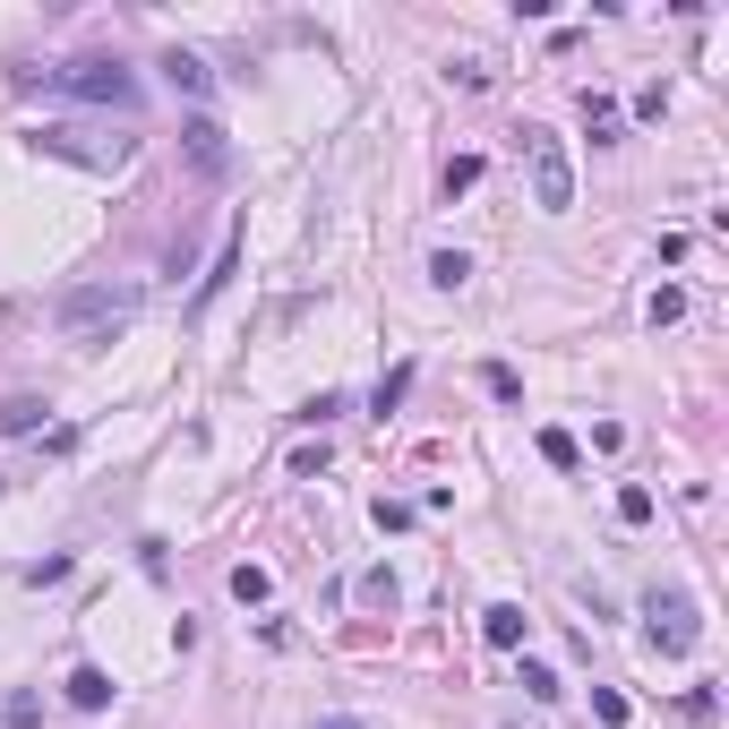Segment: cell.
Returning a JSON list of instances; mask_svg holds the SVG:
<instances>
[{
  "mask_svg": "<svg viewBox=\"0 0 729 729\" xmlns=\"http://www.w3.org/2000/svg\"><path fill=\"white\" fill-rule=\"evenodd\" d=\"M130 318H137V292H130V284H78V292L52 300V327H61L69 343H86V352L112 343Z\"/></svg>",
  "mask_w": 729,
  "mask_h": 729,
  "instance_id": "1",
  "label": "cell"
},
{
  "mask_svg": "<svg viewBox=\"0 0 729 729\" xmlns=\"http://www.w3.org/2000/svg\"><path fill=\"white\" fill-rule=\"evenodd\" d=\"M43 86H61V95H78V103H112V112H130L137 103V78L121 61H78V69H52Z\"/></svg>",
  "mask_w": 729,
  "mask_h": 729,
  "instance_id": "2",
  "label": "cell"
},
{
  "mask_svg": "<svg viewBox=\"0 0 729 729\" xmlns=\"http://www.w3.org/2000/svg\"><path fill=\"white\" fill-rule=\"evenodd\" d=\"M524 164H532V198L550 206V215H566V206H575V164H566V146L550 130H524Z\"/></svg>",
  "mask_w": 729,
  "mask_h": 729,
  "instance_id": "3",
  "label": "cell"
},
{
  "mask_svg": "<svg viewBox=\"0 0 729 729\" xmlns=\"http://www.w3.org/2000/svg\"><path fill=\"white\" fill-rule=\"evenodd\" d=\"M644 618H653V653H696L704 644V609H696V593H653L644 600Z\"/></svg>",
  "mask_w": 729,
  "mask_h": 729,
  "instance_id": "4",
  "label": "cell"
},
{
  "mask_svg": "<svg viewBox=\"0 0 729 729\" xmlns=\"http://www.w3.org/2000/svg\"><path fill=\"white\" fill-rule=\"evenodd\" d=\"M34 146H43V155H61V164H95V172L130 164V137H95V130H78V121H61V130H43Z\"/></svg>",
  "mask_w": 729,
  "mask_h": 729,
  "instance_id": "5",
  "label": "cell"
},
{
  "mask_svg": "<svg viewBox=\"0 0 729 729\" xmlns=\"http://www.w3.org/2000/svg\"><path fill=\"white\" fill-rule=\"evenodd\" d=\"M181 155H189L198 181H224V172H233V137L215 130V121H189V130H181Z\"/></svg>",
  "mask_w": 729,
  "mask_h": 729,
  "instance_id": "6",
  "label": "cell"
},
{
  "mask_svg": "<svg viewBox=\"0 0 729 729\" xmlns=\"http://www.w3.org/2000/svg\"><path fill=\"white\" fill-rule=\"evenodd\" d=\"M481 635H490L497 653H524L532 618H524V609H515V600H490V609H481Z\"/></svg>",
  "mask_w": 729,
  "mask_h": 729,
  "instance_id": "7",
  "label": "cell"
},
{
  "mask_svg": "<svg viewBox=\"0 0 729 729\" xmlns=\"http://www.w3.org/2000/svg\"><path fill=\"white\" fill-rule=\"evenodd\" d=\"M61 696L78 704V712H112V678H103L95 661H78V669H69V678H61Z\"/></svg>",
  "mask_w": 729,
  "mask_h": 729,
  "instance_id": "8",
  "label": "cell"
},
{
  "mask_svg": "<svg viewBox=\"0 0 729 729\" xmlns=\"http://www.w3.org/2000/svg\"><path fill=\"white\" fill-rule=\"evenodd\" d=\"M164 78L181 86V95H206V86H215V69H206L198 52H164Z\"/></svg>",
  "mask_w": 729,
  "mask_h": 729,
  "instance_id": "9",
  "label": "cell"
},
{
  "mask_svg": "<svg viewBox=\"0 0 729 729\" xmlns=\"http://www.w3.org/2000/svg\"><path fill=\"white\" fill-rule=\"evenodd\" d=\"M233 275H240V224H233V233H224V249H215V266H206L198 300H215V292H224V284H233Z\"/></svg>",
  "mask_w": 729,
  "mask_h": 729,
  "instance_id": "10",
  "label": "cell"
},
{
  "mask_svg": "<svg viewBox=\"0 0 729 729\" xmlns=\"http://www.w3.org/2000/svg\"><path fill=\"white\" fill-rule=\"evenodd\" d=\"M352 600H361V609H396V600H403V584L387 575V566H369L361 584H352Z\"/></svg>",
  "mask_w": 729,
  "mask_h": 729,
  "instance_id": "11",
  "label": "cell"
},
{
  "mask_svg": "<svg viewBox=\"0 0 729 729\" xmlns=\"http://www.w3.org/2000/svg\"><path fill=\"white\" fill-rule=\"evenodd\" d=\"M515 687H524L532 704H558V696H566V687H558V669H550V661H515Z\"/></svg>",
  "mask_w": 729,
  "mask_h": 729,
  "instance_id": "12",
  "label": "cell"
},
{
  "mask_svg": "<svg viewBox=\"0 0 729 729\" xmlns=\"http://www.w3.org/2000/svg\"><path fill=\"white\" fill-rule=\"evenodd\" d=\"M403 396H412V361H396V369H387V378H378V396H369V412L387 421V412H396Z\"/></svg>",
  "mask_w": 729,
  "mask_h": 729,
  "instance_id": "13",
  "label": "cell"
},
{
  "mask_svg": "<svg viewBox=\"0 0 729 729\" xmlns=\"http://www.w3.org/2000/svg\"><path fill=\"white\" fill-rule=\"evenodd\" d=\"M644 318H653V327H678V318H687V292H678V284H661V292L644 300Z\"/></svg>",
  "mask_w": 729,
  "mask_h": 729,
  "instance_id": "14",
  "label": "cell"
},
{
  "mask_svg": "<svg viewBox=\"0 0 729 729\" xmlns=\"http://www.w3.org/2000/svg\"><path fill=\"white\" fill-rule=\"evenodd\" d=\"M541 464L575 472V464H584V446H575V438H566V430H541Z\"/></svg>",
  "mask_w": 729,
  "mask_h": 729,
  "instance_id": "15",
  "label": "cell"
},
{
  "mask_svg": "<svg viewBox=\"0 0 729 729\" xmlns=\"http://www.w3.org/2000/svg\"><path fill=\"white\" fill-rule=\"evenodd\" d=\"M584 130H593V137H618V103L593 95V86H584Z\"/></svg>",
  "mask_w": 729,
  "mask_h": 729,
  "instance_id": "16",
  "label": "cell"
},
{
  "mask_svg": "<svg viewBox=\"0 0 729 729\" xmlns=\"http://www.w3.org/2000/svg\"><path fill=\"white\" fill-rule=\"evenodd\" d=\"M481 387H490L497 403H524V378H515L506 361H490V369H481Z\"/></svg>",
  "mask_w": 729,
  "mask_h": 729,
  "instance_id": "17",
  "label": "cell"
},
{
  "mask_svg": "<svg viewBox=\"0 0 729 729\" xmlns=\"http://www.w3.org/2000/svg\"><path fill=\"white\" fill-rule=\"evenodd\" d=\"M618 524H653V490H644V481L618 490Z\"/></svg>",
  "mask_w": 729,
  "mask_h": 729,
  "instance_id": "18",
  "label": "cell"
},
{
  "mask_svg": "<svg viewBox=\"0 0 729 729\" xmlns=\"http://www.w3.org/2000/svg\"><path fill=\"white\" fill-rule=\"evenodd\" d=\"M275 593V575H266V566H233V600H266Z\"/></svg>",
  "mask_w": 729,
  "mask_h": 729,
  "instance_id": "19",
  "label": "cell"
},
{
  "mask_svg": "<svg viewBox=\"0 0 729 729\" xmlns=\"http://www.w3.org/2000/svg\"><path fill=\"white\" fill-rule=\"evenodd\" d=\"M430 275H438V284H446V292H455V284H464V275H472V258H464V249H438V258H430Z\"/></svg>",
  "mask_w": 729,
  "mask_h": 729,
  "instance_id": "20",
  "label": "cell"
},
{
  "mask_svg": "<svg viewBox=\"0 0 729 729\" xmlns=\"http://www.w3.org/2000/svg\"><path fill=\"white\" fill-rule=\"evenodd\" d=\"M0 721H9V729H34V721H43V696H9V704H0Z\"/></svg>",
  "mask_w": 729,
  "mask_h": 729,
  "instance_id": "21",
  "label": "cell"
},
{
  "mask_svg": "<svg viewBox=\"0 0 729 729\" xmlns=\"http://www.w3.org/2000/svg\"><path fill=\"white\" fill-rule=\"evenodd\" d=\"M34 421H43V403H34V396H9V412H0V430H34Z\"/></svg>",
  "mask_w": 729,
  "mask_h": 729,
  "instance_id": "22",
  "label": "cell"
},
{
  "mask_svg": "<svg viewBox=\"0 0 729 729\" xmlns=\"http://www.w3.org/2000/svg\"><path fill=\"white\" fill-rule=\"evenodd\" d=\"M472 181H481V155H455V164H446V198H464Z\"/></svg>",
  "mask_w": 729,
  "mask_h": 729,
  "instance_id": "23",
  "label": "cell"
},
{
  "mask_svg": "<svg viewBox=\"0 0 729 729\" xmlns=\"http://www.w3.org/2000/svg\"><path fill=\"white\" fill-rule=\"evenodd\" d=\"M318 472H327V438H318V446H292V481H318Z\"/></svg>",
  "mask_w": 729,
  "mask_h": 729,
  "instance_id": "24",
  "label": "cell"
},
{
  "mask_svg": "<svg viewBox=\"0 0 729 729\" xmlns=\"http://www.w3.org/2000/svg\"><path fill=\"white\" fill-rule=\"evenodd\" d=\"M369 515H378V532H412V506H403V497H378Z\"/></svg>",
  "mask_w": 729,
  "mask_h": 729,
  "instance_id": "25",
  "label": "cell"
},
{
  "mask_svg": "<svg viewBox=\"0 0 729 729\" xmlns=\"http://www.w3.org/2000/svg\"><path fill=\"white\" fill-rule=\"evenodd\" d=\"M678 712H687V721H712V712H721V696H712V687H687V696H678Z\"/></svg>",
  "mask_w": 729,
  "mask_h": 729,
  "instance_id": "26",
  "label": "cell"
},
{
  "mask_svg": "<svg viewBox=\"0 0 729 729\" xmlns=\"http://www.w3.org/2000/svg\"><path fill=\"white\" fill-rule=\"evenodd\" d=\"M593 712H600L609 729H618V721H627V696H618V687H593Z\"/></svg>",
  "mask_w": 729,
  "mask_h": 729,
  "instance_id": "27",
  "label": "cell"
},
{
  "mask_svg": "<svg viewBox=\"0 0 729 729\" xmlns=\"http://www.w3.org/2000/svg\"><path fill=\"white\" fill-rule=\"evenodd\" d=\"M318 729H361V721H343V712H335V721H318Z\"/></svg>",
  "mask_w": 729,
  "mask_h": 729,
  "instance_id": "28",
  "label": "cell"
}]
</instances>
